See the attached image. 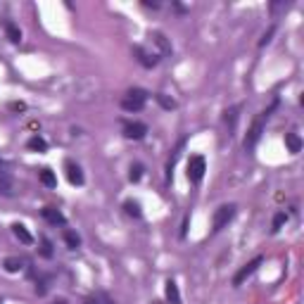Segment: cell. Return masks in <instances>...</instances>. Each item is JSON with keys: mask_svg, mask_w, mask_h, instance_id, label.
I'll return each instance as SVG.
<instances>
[{"mask_svg": "<svg viewBox=\"0 0 304 304\" xmlns=\"http://www.w3.org/2000/svg\"><path fill=\"white\" fill-rule=\"evenodd\" d=\"M276 105H278V100H276V102L269 107V109H264L257 119L252 122L250 131H247V136H245V150H252V148H254V145L259 143V138H261V133H264V124H266V119L271 117V112L276 109Z\"/></svg>", "mask_w": 304, "mask_h": 304, "instance_id": "obj_1", "label": "cell"}, {"mask_svg": "<svg viewBox=\"0 0 304 304\" xmlns=\"http://www.w3.org/2000/svg\"><path fill=\"white\" fill-rule=\"evenodd\" d=\"M235 204H221L212 216V230L214 233H219L221 228H226L230 221H233V216H235Z\"/></svg>", "mask_w": 304, "mask_h": 304, "instance_id": "obj_2", "label": "cell"}, {"mask_svg": "<svg viewBox=\"0 0 304 304\" xmlns=\"http://www.w3.org/2000/svg\"><path fill=\"white\" fill-rule=\"evenodd\" d=\"M204 171H207V162H204V157H202V154H193V157L188 159V181L195 183V185L202 183Z\"/></svg>", "mask_w": 304, "mask_h": 304, "instance_id": "obj_3", "label": "cell"}, {"mask_svg": "<svg viewBox=\"0 0 304 304\" xmlns=\"http://www.w3.org/2000/svg\"><path fill=\"white\" fill-rule=\"evenodd\" d=\"M261 261H264V257H261V254H259V257H254L252 261H247L243 269L233 276V285H235V288H238V285H243L245 280H247V278H250V276H252L259 269V266H261Z\"/></svg>", "mask_w": 304, "mask_h": 304, "instance_id": "obj_4", "label": "cell"}, {"mask_svg": "<svg viewBox=\"0 0 304 304\" xmlns=\"http://www.w3.org/2000/svg\"><path fill=\"white\" fill-rule=\"evenodd\" d=\"M133 55H136V60L140 62L145 69L157 67V62H159V52H150V50H145L143 46H133Z\"/></svg>", "mask_w": 304, "mask_h": 304, "instance_id": "obj_5", "label": "cell"}, {"mask_svg": "<svg viewBox=\"0 0 304 304\" xmlns=\"http://www.w3.org/2000/svg\"><path fill=\"white\" fill-rule=\"evenodd\" d=\"M148 133V126L143 122H126L124 124V136L128 140H143Z\"/></svg>", "mask_w": 304, "mask_h": 304, "instance_id": "obj_6", "label": "cell"}, {"mask_svg": "<svg viewBox=\"0 0 304 304\" xmlns=\"http://www.w3.org/2000/svg\"><path fill=\"white\" fill-rule=\"evenodd\" d=\"M64 171H67V178H69V183H72V185H83L86 176H83L81 167L76 164L74 159H67V162H64Z\"/></svg>", "mask_w": 304, "mask_h": 304, "instance_id": "obj_7", "label": "cell"}, {"mask_svg": "<svg viewBox=\"0 0 304 304\" xmlns=\"http://www.w3.org/2000/svg\"><path fill=\"white\" fill-rule=\"evenodd\" d=\"M150 38H152V43L159 48V57H169V55H171V50H174V48H171L169 38L162 33V31H152Z\"/></svg>", "mask_w": 304, "mask_h": 304, "instance_id": "obj_8", "label": "cell"}, {"mask_svg": "<svg viewBox=\"0 0 304 304\" xmlns=\"http://www.w3.org/2000/svg\"><path fill=\"white\" fill-rule=\"evenodd\" d=\"M41 216L46 219L48 224H52V226H64V224H67L64 214H62L60 209H55V207H46V209H41Z\"/></svg>", "mask_w": 304, "mask_h": 304, "instance_id": "obj_9", "label": "cell"}, {"mask_svg": "<svg viewBox=\"0 0 304 304\" xmlns=\"http://www.w3.org/2000/svg\"><path fill=\"white\" fill-rule=\"evenodd\" d=\"M83 304H114V300L102 292V290H98V292H91V295H86L83 297Z\"/></svg>", "mask_w": 304, "mask_h": 304, "instance_id": "obj_10", "label": "cell"}, {"mask_svg": "<svg viewBox=\"0 0 304 304\" xmlns=\"http://www.w3.org/2000/svg\"><path fill=\"white\" fill-rule=\"evenodd\" d=\"M164 295H167L169 304H181V292H178V285H176L171 278L164 283Z\"/></svg>", "mask_w": 304, "mask_h": 304, "instance_id": "obj_11", "label": "cell"}, {"mask_svg": "<svg viewBox=\"0 0 304 304\" xmlns=\"http://www.w3.org/2000/svg\"><path fill=\"white\" fill-rule=\"evenodd\" d=\"M12 233L17 235V240H19V243H24V245H31V243H33V235H31L29 230H26V226H24V224H12Z\"/></svg>", "mask_w": 304, "mask_h": 304, "instance_id": "obj_12", "label": "cell"}, {"mask_svg": "<svg viewBox=\"0 0 304 304\" xmlns=\"http://www.w3.org/2000/svg\"><path fill=\"white\" fill-rule=\"evenodd\" d=\"M143 107H145V100H138V98H128V95H126V98L122 100L124 112H140Z\"/></svg>", "mask_w": 304, "mask_h": 304, "instance_id": "obj_13", "label": "cell"}, {"mask_svg": "<svg viewBox=\"0 0 304 304\" xmlns=\"http://www.w3.org/2000/svg\"><path fill=\"white\" fill-rule=\"evenodd\" d=\"M5 36L10 38V43H22V31L17 26L15 22H5Z\"/></svg>", "mask_w": 304, "mask_h": 304, "instance_id": "obj_14", "label": "cell"}, {"mask_svg": "<svg viewBox=\"0 0 304 304\" xmlns=\"http://www.w3.org/2000/svg\"><path fill=\"white\" fill-rule=\"evenodd\" d=\"M38 178H41V183H43L46 188H57V176H55L52 169H41V171H38Z\"/></svg>", "mask_w": 304, "mask_h": 304, "instance_id": "obj_15", "label": "cell"}, {"mask_svg": "<svg viewBox=\"0 0 304 304\" xmlns=\"http://www.w3.org/2000/svg\"><path fill=\"white\" fill-rule=\"evenodd\" d=\"M2 269L7 271V274H19L22 269H24V261L19 257H7L5 261H2Z\"/></svg>", "mask_w": 304, "mask_h": 304, "instance_id": "obj_16", "label": "cell"}, {"mask_svg": "<svg viewBox=\"0 0 304 304\" xmlns=\"http://www.w3.org/2000/svg\"><path fill=\"white\" fill-rule=\"evenodd\" d=\"M285 145L292 154H297V152H302V138L297 133H285Z\"/></svg>", "mask_w": 304, "mask_h": 304, "instance_id": "obj_17", "label": "cell"}, {"mask_svg": "<svg viewBox=\"0 0 304 304\" xmlns=\"http://www.w3.org/2000/svg\"><path fill=\"white\" fill-rule=\"evenodd\" d=\"M15 185H12V178L7 171H0V195H12Z\"/></svg>", "mask_w": 304, "mask_h": 304, "instance_id": "obj_18", "label": "cell"}, {"mask_svg": "<svg viewBox=\"0 0 304 304\" xmlns=\"http://www.w3.org/2000/svg\"><path fill=\"white\" fill-rule=\"evenodd\" d=\"M62 238H64V243H67V247H69V250H78V247H81V238H78V233L69 230V228L62 233Z\"/></svg>", "mask_w": 304, "mask_h": 304, "instance_id": "obj_19", "label": "cell"}, {"mask_svg": "<svg viewBox=\"0 0 304 304\" xmlns=\"http://www.w3.org/2000/svg\"><path fill=\"white\" fill-rule=\"evenodd\" d=\"M26 148H29V150H33V152H46L48 150V143H46V138L31 136L29 143H26Z\"/></svg>", "mask_w": 304, "mask_h": 304, "instance_id": "obj_20", "label": "cell"}, {"mask_svg": "<svg viewBox=\"0 0 304 304\" xmlns=\"http://www.w3.org/2000/svg\"><path fill=\"white\" fill-rule=\"evenodd\" d=\"M238 112H240V107H230V109H226V112H224V122L228 124V131H235Z\"/></svg>", "mask_w": 304, "mask_h": 304, "instance_id": "obj_21", "label": "cell"}, {"mask_svg": "<svg viewBox=\"0 0 304 304\" xmlns=\"http://www.w3.org/2000/svg\"><path fill=\"white\" fill-rule=\"evenodd\" d=\"M124 209H126V214L128 216H133V219H140V202H136V200H126L124 202Z\"/></svg>", "mask_w": 304, "mask_h": 304, "instance_id": "obj_22", "label": "cell"}, {"mask_svg": "<svg viewBox=\"0 0 304 304\" xmlns=\"http://www.w3.org/2000/svg\"><path fill=\"white\" fill-rule=\"evenodd\" d=\"M41 257H46V259H52V240L50 238H41Z\"/></svg>", "mask_w": 304, "mask_h": 304, "instance_id": "obj_23", "label": "cell"}, {"mask_svg": "<svg viewBox=\"0 0 304 304\" xmlns=\"http://www.w3.org/2000/svg\"><path fill=\"white\" fill-rule=\"evenodd\" d=\"M143 164H131V174H128V178H131V183H138L140 178H143Z\"/></svg>", "mask_w": 304, "mask_h": 304, "instance_id": "obj_24", "label": "cell"}, {"mask_svg": "<svg viewBox=\"0 0 304 304\" xmlns=\"http://www.w3.org/2000/svg\"><path fill=\"white\" fill-rule=\"evenodd\" d=\"M285 221H288V214H285V212H278V214H276V216H274V224H271V230H280V226H283Z\"/></svg>", "mask_w": 304, "mask_h": 304, "instance_id": "obj_25", "label": "cell"}, {"mask_svg": "<svg viewBox=\"0 0 304 304\" xmlns=\"http://www.w3.org/2000/svg\"><path fill=\"white\" fill-rule=\"evenodd\" d=\"M154 98H157V102H159V105L164 107V109H174V107H176V102H174V100H169V98H167V95H164V93H157Z\"/></svg>", "mask_w": 304, "mask_h": 304, "instance_id": "obj_26", "label": "cell"}, {"mask_svg": "<svg viewBox=\"0 0 304 304\" xmlns=\"http://www.w3.org/2000/svg\"><path fill=\"white\" fill-rule=\"evenodd\" d=\"M46 292H48V278H41V280L36 283V295H38V297H43Z\"/></svg>", "mask_w": 304, "mask_h": 304, "instance_id": "obj_27", "label": "cell"}, {"mask_svg": "<svg viewBox=\"0 0 304 304\" xmlns=\"http://www.w3.org/2000/svg\"><path fill=\"white\" fill-rule=\"evenodd\" d=\"M274 33H276V26H269V31H266V33L261 36V41H259V48H264V46H266V43L271 41V36H274Z\"/></svg>", "mask_w": 304, "mask_h": 304, "instance_id": "obj_28", "label": "cell"}, {"mask_svg": "<svg viewBox=\"0 0 304 304\" xmlns=\"http://www.w3.org/2000/svg\"><path fill=\"white\" fill-rule=\"evenodd\" d=\"M10 109H12V112H24V109H26V105H24V102H12V105H10Z\"/></svg>", "mask_w": 304, "mask_h": 304, "instance_id": "obj_29", "label": "cell"}, {"mask_svg": "<svg viewBox=\"0 0 304 304\" xmlns=\"http://www.w3.org/2000/svg\"><path fill=\"white\" fill-rule=\"evenodd\" d=\"M52 304H67V302H64V300H57V302H52Z\"/></svg>", "mask_w": 304, "mask_h": 304, "instance_id": "obj_30", "label": "cell"}]
</instances>
